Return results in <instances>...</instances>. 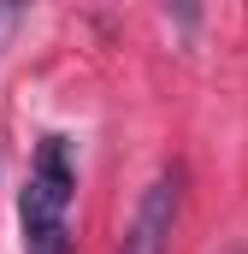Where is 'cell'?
I'll return each mask as SVG.
<instances>
[{
	"label": "cell",
	"instance_id": "cell-1",
	"mask_svg": "<svg viewBox=\"0 0 248 254\" xmlns=\"http://www.w3.org/2000/svg\"><path fill=\"white\" fill-rule=\"evenodd\" d=\"M71 195H77V154L65 136H42L18 201L24 254H71Z\"/></svg>",
	"mask_w": 248,
	"mask_h": 254
},
{
	"label": "cell",
	"instance_id": "cell-2",
	"mask_svg": "<svg viewBox=\"0 0 248 254\" xmlns=\"http://www.w3.org/2000/svg\"><path fill=\"white\" fill-rule=\"evenodd\" d=\"M178 207H184V172H160L142 201H136V219L124 231L119 254H172V231H178Z\"/></svg>",
	"mask_w": 248,
	"mask_h": 254
},
{
	"label": "cell",
	"instance_id": "cell-3",
	"mask_svg": "<svg viewBox=\"0 0 248 254\" xmlns=\"http://www.w3.org/2000/svg\"><path fill=\"white\" fill-rule=\"evenodd\" d=\"M24 18H30V12H18V6H12V12H6V6H0V42H6V36H12V30H18V24H24Z\"/></svg>",
	"mask_w": 248,
	"mask_h": 254
}]
</instances>
